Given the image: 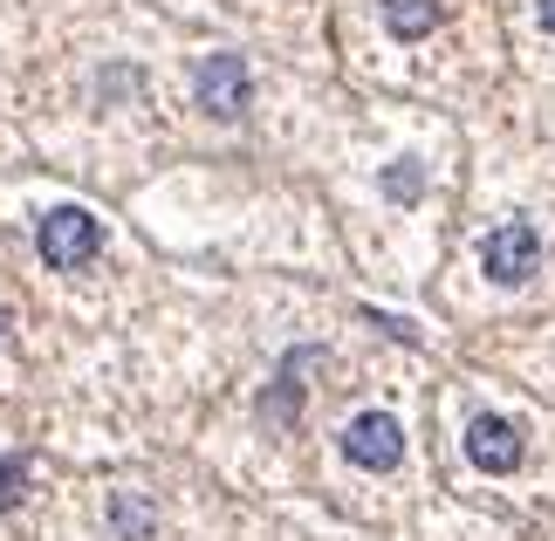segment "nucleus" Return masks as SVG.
Instances as JSON below:
<instances>
[{"label":"nucleus","mask_w":555,"mask_h":541,"mask_svg":"<svg viewBox=\"0 0 555 541\" xmlns=\"http://www.w3.org/2000/svg\"><path fill=\"white\" fill-rule=\"evenodd\" d=\"M384 21H391V35L418 41V35L439 28V8H433V0H384Z\"/></svg>","instance_id":"7"},{"label":"nucleus","mask_w":555,"mask_h":541,"mask_svg":"<svg viewBox=\"0 0 555 541\" xmlns=\"http://www.w3.org/2000/svg\"><path fill=\"white\" fill-rule=\"evenodd\" d=\"M199 111L220 117V124H233L247 111V62L241 55H206L199 62Z\"/></svg>","instance_id":"4"},{"label":"nucleus","mask_w":555,"mask_h":541,"mask_svg":"<svg viewBox=\"0 0 555 541\" xmlns=\"http://www.w3.org/2000/svg\"><path fill=\"white\" fill-rule=\"evenodd\" d=\"M466 460H474L480 473H515L521 466V431H515V418L480 411V418L466 425Z\"/></svg>","instance_id":"5"},{"label":"nucleus","mask_w":555,"mask_h":541,"mask_svg":"<svg viewBox=\"0 0 555 541\" xmlns=\"http://www.w3.org/2000/svg\"><path fill=\"white\" fill-rule=\"evenodd\" d=\"M344 452H350V466H364V473H391L404 460V425L391 411H357L344 425Z\"/></svg>","instance_id":"3"},{"label":"nucleus","mask_w":555,"mask_h":541,"mask_svg":"<svg viewBox=\"0 0 555 541\" xmlns=\"http://www.w3.org/2000/svg\"><path fill=\"white\" fill-rule=\"evenodd\" d=\"M111 534L117 541H144V534H152V507H144L138 493H117V501H111Z\"/></svg>","instance_id":"8"},{"label":"nucleus","mask_w":555,"mask_h":541,"mask_svg":"<svg viewBox=\"0 0 555 541\" xmlns=\"http://www.w3.org/2000/svg\"><path fill=\"white\" fill-rule=\"evenodd\" d=\"M0 336H8V309H0Z\"/></svg>","instance_id":"12"},{"label":"nucleus","mask_w":555,"mask_h":541,"mask_svg":"<svg viewBox=\"0 0 555 541\" xmlns=\"http://www.w3.org/2000/svg\"><path fill=\"white\" fill-rule=\"evenodd\" d=\"M21 493H28V460H14V452H0V507H14Z\"/></svg>","instance_id":"10"},{"label":"nucleus","mask_w":555,"mask_h":541,"mask_svg":"<svg viewBox=\"0 0 555 541\" xmlns=\"http://www.w3.org/2000/svg\"><path fill=\"white\" fill-rule=\"evenodd\" d=\"M41 261L62 268V274H76V268H90L96 254H103V220L90 206H55L49 220H41Z\"/></svg>","instance_id":"1"},{"label":"nucleus","mask_w":555,"mask_h":541,"mask_svg":"<svg viewBox=\"0 0 555 541\" xmlns=\"http://www.w3.org/2000/svg\"><path fill=\"white\" fill-rule=\"evenodd\" d=\"M384 192H391V199H418V192H425V171L412 158H398L391 171H384Z\"/></svg>","instance_id":"9"},{"label":"nucleus","mask_w":555,"mask_h":541,"mask_svg":"<svg viewBox=\"0 0 555 541\" xmlns=\"http://www.w3.org/2000/svg\"><path fill=\"white\" fill-rule=\"evenodd\" d=\"M480 268H487L494 288H521V281L542 268V233H535V220H507V227L487 233V241H480Z\"/></svg>","instance_id":"2"},{"label":"nucleus","mask_w":555,"mask_h":541,"mask_svg":"<svg viewBox=\"0 0 555 541\" xmlns=\"http://www.w3.org/2000/svg\"><path fill=\"white\" fill-rule=\"evenodd\" d=\"M542 28H548V35H555V0H542Z\"/></svg>","instance_id":"11"},{"label":"nucleus","mask_w":555,"mask_h":541,"mask_svg":"<svg viewBox=\"0 0 555 541\" xmlns=\"http://www.w3.org/2000/svg\"><path fill=\"white\" fill-rule=\"evenodd\" d=\"M315 363H323V350H302V357H288V363H282L274 391L261 398V418H268V425H295V418H302V377L315 371Z\"/></svg>","instance_id":"6"}]
</instances>
